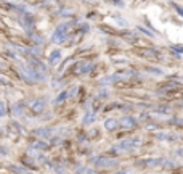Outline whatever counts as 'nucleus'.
Masks as SVG:
<instances>
[{"instance_id":"f257e3e1","label":"nucleus","mask_w":183,"mask_h":174,"mask_svg":"<svg viewBox=\"0 0 183 174\" xmlns=\"http://www.w3.org/2000/svg\"><path fill=\"white\" fill-rule=\"evenodd\" d=\"M96 164H98V166H106V168H109V166H114V164H117V161H116V160H111V158H100L98 161H96Z\"/></svg>"}]
</instances>
